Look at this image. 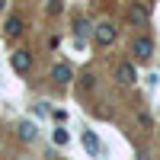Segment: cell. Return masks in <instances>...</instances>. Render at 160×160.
Returning <instances> with one entry per match:
<instances>
[{
  "label": "cell",
  "mask_w": 160,
  "mask_h": 160,
  "mask_svg": "<svg viewBox=\"0 0 160 160\" xmlns=\"http://www.w3.org/2000/svg\"><path fill=\"white\" fill-rule=\"evenodd\" d=\"M10 68L16 71V74H29V71H32V51L16 48V51L10 55Z\"/></svg>",
  "instance_id": "1"
},
{
  "label": "cell",
  "mask_w": 160,
  "mask_h": 160,
  "mask_svg": "<svg viewBox=\"0 0 160 160\" xmlns=\"http://www.w3.org/2000/svg\"><path fill=\"white\" fill-rule=\"evenodd\" d=\"M131 55H135V61H151V58H154V38H151V35L135 38V45H131Z\"/></svg>",
  "instance_id": "2"
},
{
  "label": "cell",
  "mask_w": 160,
  "mask_h": 160,
  "mask_svg": "<svg viewBox=\"0 0 160 160\" xmlns=\"http://www.w3.org/2000/svg\"><path fill=\"white\" fill-rule=\"evenodd\" d=\"M115 35H118V32H115V26H112V22H99L96 29H93V38H96V45H99V48L115 45Z\"/></svg>",
  "instance_id": "3"
},
{
  "label": "cell",
  "mask_w": 160,
  "mask_h": 160,
  "mask_svg": "<svg viewBox=\"0 0 160 160\" xmlns=\"http://www.w3.org/2000/svg\"><path fill=\"white\" fill-rule=\"evenodd\" d=\"M115 80H118V83H122V87H131V83H135V80H138V74H135V64L122 61V64H118V68H115Z\"/></svg>",
  "instance_id": "4"
},
{
  "label": "cell",
  "mask_w": 160,
  "mask_h": 160,
  "mask_svg": "<svg viewBox=\"0 0 160 160\" xmlns=\"http://www.w3.org/2000/svg\"><path fill=\"white\" fill-rule=\"evenodd\" d=\"M22 32H26V22H22L19 16H10V19L3 22V35L10 38V42H13V38H19Z\"/></svg>",
  "instance_id": "5"
},
{
  "label": "cell",
  "mask_w": 160,
  "mask_h": 160,
  "mask_svg": "<svg viewBox=\"0 0 160 160\" xmlns=\"http://www.w3.org/2000/svg\"><path fill=\"white\" fill-rule=\"evenodd\" d=\"M16 135H19L22 144H35V141H38V128H35L32 122H19V125H16Z\"/></svg>",
  "instance_id": "6"
},
{
  "label": "cell",
  "mask_w": 160,
  "mask_h": 160,
  "mask_svg": "<svg viewBox=\"0 0 160 160\" xmlns=\"http://www.w3.org/2000/svg\"><path fill=\"white\" fill-rule=\"evenodd\" d=\"M148 16H151L148 7H141V3H131V7H128V22H131V26H144Z\"/></svg>",
  "instance_id": "7"
},
{
  "label": "cell",
  "mask_w": 160,
  "mask_h": 160,
  "mask_svg": "<svg viewBox=\"0 0 160 160\" xmlns=\"http://www.w3.org/2000/svg\"><path fill=\"white\" fill-rule=\"evenodd\" d=\"M71 77H74V71L68 68V64H55V68H51V80H55L58 87H64V83H71Z\"/></svg>",
  "instance_id": "8"
},
{
  "label": "cell",
  "mask_w": 160,
  "mask_h": 160,
  "mask_svg": "<svg viewBox=\"0 0 160 160\" xmlns=\"http://www.w3.org/2000/svg\"><path fill=\"white\" fill-rule=\"evenodd\" d=\"M83 148H87L90 154H99V138L93 135V131H83Z\"/></svg>",
  "instance_id": "9"
},
{
  "label": "cell",
  "mask_w": 160,
  "mask_h": 160,
  "mask_svg": "<svg viewBox=\"0 0 160 160\" xmlns=\"http://www.w3.org/2000/svg\"><path fill=\"white\" fill-rule=\"evenodd\" d=\"M51 141H55L58 148H61V144H68V141H71V135H68V128H64V125H58L55 131H51Z\"/></svg>",
  "instance_id": "10"
},
{
  "label": "cell",
  "mask_w": 160,
  "mask_h": 160,
  "mask_svg": "<svg viewBox=\"0 0 160 160\" xmlns=\"http://www.w3.org/2000/svg\"><path fill=\"white\" fill-rule=\"evenodd\" d=\"M74 32H77V35H87V32H90V26H87V19H83V16H77V22H74Z\"/></svg>",
  "instance_id": "11"
},
{
  "label": "cell",
  "mask_w": 160,
  "mask_h": 160,
  "mask_svg": "<svg viewBox=\"0 0 160 160\" xmlns=\"http://www.w3.org/2000/svg\"><path fill=\"white\" fill-rule=\"evenodd\" d=\"M61 3H64V0H48V13H51V16H58V13L64 10Z\"/></svg>",
  "instance_id": "12"
},
{
  "label": "cell",
  "mask_w": 160,
  "mask_h": 160,
  "mask_svg": "<svg viewBox=\"0 0 160 160\" xmlns=\"http://www.w3.org/2000/svg\"><path fill=\"white\" fill-rule=\"evenodd\" d=\"M32 112H35L38 118H42V115H48V109H45V102H35V106H32Z\"/></svg>",
  "instance_id": "13"
},
{
  "label": "cell",
  "mask_w": 160,
  "mask_h": 160,
  "mask_svg": "<svg viewBox=\"0 0 160 160\" xmlns=\"http://www.w3.org/2000/svg\"><path fill=\"white\" fill-rule=\"evenodd\" d=\"M51 115H55V122H68V112L64 109H51Z\"/></svg>",
  "instance_id": "14"
},
{
  "label": "cell",
  "mask_w": 160,
  "mask_h": 160,
  "mask_svg": "<svg viewBox=\"0 0 160 160\" xmlns=\"http://www.w3.org/2000/svg\"><path fill=\"white\" fill-rule=\"evenodd\" d=\"M3 10H7V0H0V13H3Z\"/></svg>",
  "instance_id": "15"
}]
</instances>
